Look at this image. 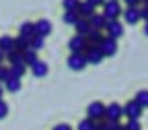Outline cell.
Returning <instances> with one entry per match:
<instances>
[{
	"instance_id": "40",
	"label": "cell",
	"mask_w": 148,
	"mask_h": 130,
	"mask_svg": "<svg viewBox=\"0 0 148 130\" xmlns=\"http://www.w3.org/2000/svg\"><path fill=\"white\" fill-rule=\"evenodd\" d=\"M140 4L142 6H148V0H140Z\"/></svg>"
},
{
	"instance_id": "11",
	"label": "cell",
	"mask_w": 148,
	"mask_h": 130,
	"mask_svg": "<svg viewBox=\"0 0 148 130\" xmlns=\"http://www.w3.org/2000/svg\"><path fill=\"white\" fill-rule=\"evenodd\" d=\"M68 66L72 70H84L86 68V60H84V54H70V58H68Z\"/></svg>"
},
{
	"instance_id": "9",
	"label": "cell",
	"mask_w": 148,
	"mask_h": 130,
	"mask_svg": "<svg viewBox=\"0 0 148 130\" xmlns=\"http://www.w3.org/2000/svg\"><path fill=\"white\" fill-rule=\"evenodd\" d=\"M103 31H95V29H90L86 35H84V39H86V48H99L101 41H103Z\"/></svg>"
},
{
	"instance_id": "37",
	"label": "cell",
	"mask_w": 148,
	"mask_h": 130,
	"mask_svg": "<svg viewBox=\"0 0 148 130\" xmlns=\"http://www.w3.org/2000/svg\"><path fill=\"white\" fill-rule=\"evenodd\" d=\"M53 130H72V126H68V124H58V126H53Z\"/></svg>"
},
{
	"instance_id": "22",
	"label": "cell",
	"mask_w": 148,
	"mask_h": 130,
	"mask_svg": "<svg viewBox=\"0 0 148 130\" xmlns=\"http://www.w3.org/2000/svg\"><path fill=\"white\" fill-rule=\"evenodd\" d=\"M29 48H31V41H29V39H25V37H21V35L14 37V50H16V52L23 54V52H27Z\"/></svg>"
},
{
	"instance_id": "32",
	"label": "cell",
	"mask_w": 148,
	"mask_h": 130,
	"mask_svg": "<svg viewBox=\"0 0 148 130\" xmlns=\"http://www.w3.org/2000/svg\"><path fill=\"white\" fill-rule=\"evenodd\" d=\"M138 12H140V19L144 23H148V6H138Z\"/></svg>"
},
{
	"instance_id": "34",
	"label": "cell",
	"mask_w": 148,
	"mask_h": 130,
	"mask_svg": "<svg viewBox=\"0 0 148 130\" xmlns=\"http://www.w3.org/2000/svg\"><path fill=\"white\" fill-rule=\"evenodd\" d=\"M86 2H88L92 8H99V6H103V2H105V0H86Z\"/></svg>"
},
{
	"instance_id": "28",
	"label": "cell",
	"mask_w": 148,
	"mask_h": 130,
	"mask_svg": "<svg viewBox=\"0 0 148 130\" xmlns=\"http://www.w3.org/2000/svg\"><path fill=\"white\" fill-rule=\"evenodd\" d=\"M78 4H80V0H62L64 10H76V8H78Z\"/></svg>"
},
{
	"instance_id": "8",
	"label": "cell",
	"mask_w": 148,
	"mask_h": 130,
	"mask_svg": "<svg viewBox=\"0 0 148 130\" xmlns=\"http://www.w3.org/2000/svg\"><path fill=\"white\" fill-rule=\"evenodd\" d=\"M68 48H70L72 54H84V50H86V39H84L82 35H74L72 39L68 41Z\"/></svg>"
},
{
	"instance_id": "23",
	"label": "cell",
	"mask_w": 148,
	"mask_h": 130,
	"mask_svg": "<svg viewBox=\"0 0 148 130\" xmlns=\"http://www.w3.org/2000/svg\"><path fill=\"white\" fill-rule=\"evenodd\" d=\"M142 109H146L148 107V89H142V91H138L136 93V99H134Z\"/></svg>"
},
{
	"instance_id": "24",
	"label": "cell",
	"mask_w": 148,
	"mask_h": 130,
	"mask_svg": "<svg viewBox=\"0 0 148 130\" xmlns=\"http://www.w3.org/2000/svg\"><path fill=\"white\" fill-rule=\"evenodd\" d=\"M6 60L10 62V66H14V64H23V54L16 52V50H12V52L6 54Z\"/></svg>"
},
{
	"instance_id": "36",
	"label": "cell",
	"mask_w": 148,
	"mask_h": 130,
	"mask_svg": "<svg viewBox=\"0 0 148 130\" xmlns=\"http://www.w3.org/2000/svg\"><path fill=\"white\" fill-rule=\"evenodd\" d=\"M123 2H125V6H140V0H123Z\"/></svg>"
},
{
	"instance_id": "12",
	"label": "cell",
	"mask_w": 148,
	"mask_h": 130,
	"mask_svg": "<svg viewBox=\"0 0 148 130\" xmlns=\"http://www.w3.org/2000/svg\"><path fill=\"white\" fill-rule=\"evenodd\" d=\"M33 25H35V35H39V37H47L51 33V23L47 19H41V21H37Z\"/></svg>"
},
{
	"instance_id": "10",
	"label": "cell",
	"mask_w": 148,
	"mask_h": 130,
	"mask_svg": "<svg viewBox=\"0 0 148 130\" xmlns=\"http://www.w3.org/2000/svg\"><path fill=\"white\" fill-rule=\"evenodd\" d=\"M121 17H123V21H125L127 25H136V23L140 21V12H138L136 6H125V8L121 10Z\"/></svg>"
},
{
	"instance_id": "30",
	"label": "cell",
	"mask_w": 148,
	"mask_h": 130,
	"mask_svg": "<svg viewBox=\"0 0 148 130\" xmlns=\"http://www.w3.org/2000/svg\"><path fill=\"white\" fill-rule=\"evenodd\" d=\"M6 114H8V105H6V101L0 99V120H4Z\"/></svg>"
},
{
	"instance_id": "6",
	"label": "cell",
	"mask_w": 148,
	"mask_h": 130,
	"mask_svg": "<svg viewBox=\"0 0 148 130\" xmlns=\"http://www.w3.org/2000/svg\"><path fill=\"white\" fill-rule=\"evenodd\" d=\"M99 50H101V54L105 56V58H111V56H115V52H117V41L105 35L101 46H99Z\"/></svg>"
},
{
	"instance_id": "4",
	"label": "cell",
	"mask_w": 148,
	"mask_h": 130,
	"mask_svg": "<svg viewBox=\"0 0 148 130\" xmlns=\"http://www.w3.org/2000/svg\"><path fill=\"white\" fill-rule=\"evenodd\" d=\"M123 116V111H121V105L119 103H109L105 105V122H119Z\"/></svg>"
},
{
	"instance_id": "13",
	"label": "cell",
	"mask_w": 148,
	"mask_h": 130,
	"mask_svg": "<svg viewBox=\"0 0 148 130\" xmlns=\"http://www.w3.org/2000/svg\"><path fill=\"white\" fill-rule=\"evenodd\" d=\"M88 23H90V29H95V31H103L105 25H107V19L101 15V12H95L90 19H88Z\"/></svg>"
},
{
	"instance_id": "2",
	"label": "cell",
	"mask_w": 148,
	"mask_h": 130,
	"mask_svg": "<svg viewBox=\"0 0 148 130\" xmlns=\"http://www.w3.org/2000/svg\"><path fill=\"white\" fill-rule=\"evenodd\" d=\"M86 118H90L92 122H101V120L105 118V103L92 101V103L86 107Z\"/></svg>"
},
{
	"instance_id": "5",
	"label": "cell",
	"mask_w": 148,
	"mask_h": 130,
	"mask_svg": "<svg viewBox=\"0 0 148 130\" xmlns=\"http://www.w3.org/2000/svg\"><path fill=\"white\" fill-rule=\"evenodd\" d=\"M105 31H107V37H111V39H119V37L123 35V23L121 21H107V25H105Z\"/></svg>"
},
{
	"instance_id": "18",
	"label": "cell",
	"mask_w": 148,
	"mask_h": 130,
	"mask_svg": "<svg viewBox=\"0 0 148 130\" xmlns=\"http://www.w3.org/2000/svg\"><path fill=\"white\" fill-rule=\"evenodd\" d=\"M18 35L31 41L33 37H35V25H33V23H23V25H21V29H18Z\"/></svg>"
},
{
	"instance_id": "15",
	"label": "cell",
	"mask_w": 148,
	"mask_h": 130,
	"mask_svg": "<svg viewBox=\"0 0 148 130\" xmlns=\"http://www.w3.org/2000/svg\"><path fill=\"white\" fill-rule=\"evenodd\" d=\"M21 87H23V81H21V79L8 77V79L4 81V89H6L8 93H18V91H21Z\"/></svg>"
},
{
	"instance_id": "33",
	"label": "cell",
	"mask_w": 148,
	"mask_h": 130,
	"mask_svg": "<svg viewBox=\"0 0 148 130\" xmlns=\"http://www.w3.org/2000/svg\"><path fill=\"white\" fill-rule=\"evenodd\" d=\"M107 130H123L121 122H107Z\"/></svg>"
},
{
	"instance_id": "17",
	"label": "cell",
	"mask_w": 148,
	"mask_h": 130,
	"mask_svg": "<svg viewBox=\"0 0 148 130\" xmlns=\"http://www.w3.org/2000/svg\"><path fill=\"white\" fill-rule=\"evenodd\" d=\"M74 29H76V35H86L88 31H90V23H88V19H80L78 17V21L74 23Z\"/></svg>"
},
{
	"instance_id": "16",
	"label": "cell",
	"mask_w": 148,
	"mask_h": 130,
	"mask_svg": "<svg viewBox=\"0 0 148 130\" xmlns=\"http://www.w3.org/2000/svg\"><path fill=\"white\" fill-rule=\"evenodd\" d=\"M76 12H78V17H80V19H90L92 15H95V8H92V6L86 2V0H84V2H80V4H78Z\"/></svg>"
},
{
	"instance_id": "39",
	"label": "cell",
	"mask_w": 148,
	"mask_h": 130,
	"mask_svg": "<svg viewBox=\"0 0 148 130\" xmlns=\"http://www.w3.org/2000/svg\"><path fill=\"white\" fill-rule=\"evenodd\" d=\"M142 31H144V35L148 37V23H144V27H142Z\"/></svg>"
},
{
	"instance_id": "35",
	"label": "cell",
	"mask_w": 148,
	"mask_h": 130,
	"mask_svg": "<svg viewBox=\"0 0 148 130\" xmlns=\"http://www.w3.org/2000/svg\"><path fill=\"white\" fill-rule=\"evenodd\" d=\"M95 130H107V122H105V120L97 122V124H95Z\"/></svg>"
},
{
	"instance_id": "7",
	"label": "cell",
	"mask_w": 148,
	"mask_h": 130,
	"mask_svg": "<svg viewBox=\"0 0 148 130\" xmlns=\"http://www.w3.org/2000/svg\"><path fill=\"white\" fill-rule=\"evenodd\" d=\"M84 60H86V64H101L105 60V56L101 54L99 48H86L84 50Z\"/></svg>"
},
{
	"instance_id": "25",
	"label": "cell",
	"mask_w": 148,
	"mask_h": 130,
	"mask_svg": "<svg viewBox=\"0 0 148 130\" xmlns=\"http://www.w3.org/2000/svg\"><path fill=\"white\" fill-rule=\"evenodd\" d=\"M62 19H64L66 25H74V23L78 21V12L76 10H64V17Z\"/></svg>"
},
{
	"instance_id": "21",
	"label": "cell",
	"mask_w": 148,
	"mask_h": 130,
	"mask_svg": "<svg viewBox=\"0 0 148 130\" xmlns=\"http://www.w3.org/2000/svg\"><path fill=\"white\" fill-rule=\"evenodd\" d=\"M37 60H39V58H37V52H35V50L29 48L27 52H23V64H25V66H33Z\"/></svg>"
},
{
	"instance_id": "31",
	"label": "cell",
	"mask_w": 148,
	"mask_h": 130,
	"mask_svg": "<svg viewBox=\"0 0 148 130\" xmlns=\"http://www.w3.org/2000/svg\"><path fill=\"white\" fill-rule=\"evenodd\" d=\"M6 79H8V66L0 64V83H4Z\"/></svg>"
},
{
	"instance_id": "14",
	"label": "cell",
	"mask_w": 148,
	"mask_h": 130,
	"mask_svg": "<svg viewBox=\"0 0 148 130\" xmlns=\"http://www.w3.org/2000/svg\"><path fill=\"white\" fill-rule=\"evenodd\" d=\"M47 64L43 62V60H37L33 66H31V72H33V77H37V79H43L45 74H47Z\"/></svg>"
},
{
	"instance_id": "27",
	"label": "cell",
	"mask_w": 148,
	"mask_h": 130,
	"mask_svg": "<svg viewBox=\"0 0 148 130\" xmlns=\"http://www.w3.org/2000/svg\"><path fill=\"white\" fill-rule=\"evenodd\" d=\"M95 124H97V122H92L90 118H84V120L78 122V128H76V130H95Z\"/></svg>"
},
{
	"instance_id": "41",
	"label": "cell",
	"mask_w": 148,
	"mask_h": 130,
	"mask_svg": "<svg viewBox=\"0 0 148 130\" xmlns=\"http://www.w3.org/2000/svg\"><path fill=\"white\" fill-rule=\"evenodd\" d=\"M2 93H4V87H2V85H0V99H2Z\"/></svg>"
},
{
	"instance_id": "29",
	"label": "cell",
	"mask_w": 148,
	"mask_h": 130,
	"mask_svg": "<svg viewBox=\"0 0 148 130\" xmlns=\"http://www.w3.org/2000/svg\"><path fill=\"white\" fill-rule=\"evenodd\" d=\"M123 130H142L140 120H127V122H125V126H123Z\"/></svg>"
},
{
	"instance_id": "20",
	"label": "cell",
	"mask_w": 148,
	"mask_h": 130,
	"mask_svg": "<svg viewBox=\"0 0 148 130\" xmlns=\"http://www.w3.org/2000/svg\"><path fill=\"white\" fill-rule=\"evenodd\" d=\"M0 50H2L4 54L12 52V50H14V37H10V35H2V37H0Z\"/></svg>"
},
{
	"instance_id": "19",
	"label": "cell",
	"mask_w": 148,
	"mask_h": 130,
	"mask_svg": "<svg viewBox=\"0 0 148 130\" xmlns=\"http://www.w3.org/2000/svg\"><path fill=\"white\" fill-rule=\"evenodd\" d=\"M27 72V66L25 64H14V66H8V77L12 79H23Z\"/></svg>"
},
{
	"instance_id": "38",
	"label": "cell",
	"mask_w": 148,
	"mask_h": 130,
	"mask_svg": "<svg viewBox=\"0 0 148 130\" xmlns=\"http://www.w3.org/2000/svg\"><path fill=\"white\" fill-rule=\"evenodd\" d=\"M4 60H6V54H4V52H2V50H0V64H2V62H4Z\"/></svg>"
},
{
	"instance_id": "26",
	"label": "cell",
	"mask_w": 148,
	"mask_h": 130,
	"mask_svg": "<svg viewBox=\"0 0 148 130\" xmlns=\"http://www.w3.org/2000/svg\"><path fill=\"white\" fill-rule=\"evenodd\" d=\"M43 46H45V37H39V35H35L33 39H31V50H35V52L43 50Z\"/></svg>"
},
{
	"instance_id": "1",
	"label": "cell",
	"mask_w": 148,
	"mask_h": 130,
	"mask_svg": "<svg viewBox=\"0 0 148 130\" xmlns=\"http://www.w3.org/2000/svg\"><path fill=\"white\" fill-rule=\"evenodd\" d=\"M121 4H119V0H105L103 2V17L107 19V21H117V19L121 17Z\"/></svg>"
},
{
	"instance_id": "3",
	"label": "cell",
	"mask_w": 148,
	"mask_h": 130,
	"mask_svg": "<svg viewBox=\"0 0 148 130\" xmlns=\"http://www.w3.org/2000/svg\"><path fill=\"white\" fill-rule=\"evenodd\" d=\"M121 111H123V116L127 118V120H140V116H142V107L132 99V101H127L125 105H121Z\"/></svg>"
}]
</instances>
